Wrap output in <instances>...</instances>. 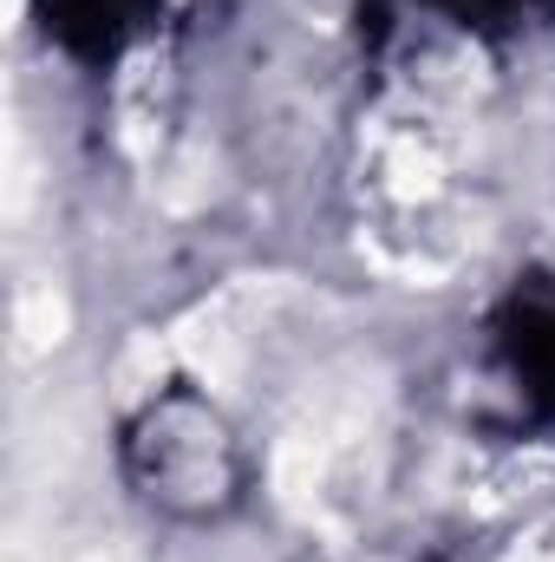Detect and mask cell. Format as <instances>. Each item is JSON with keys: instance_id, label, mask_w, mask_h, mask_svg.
Returning <instances> with one entry per match:
<instances>
[{"instance_id": "1", "label": "cell", "mask_w": 555, "mask_h": 562, "mask_svg": "<svg viewBox=\"0 0 555 562\" xmlns=\"http://www.w3.org/2000/svg\"><path fill=\"white\" fill-rule=\"evenodd\" d=\"M132 477L177 517H216L236 504L242 458L216 406H203L196 393H163L132 425Z\"/></svg>"}]
</instances>
